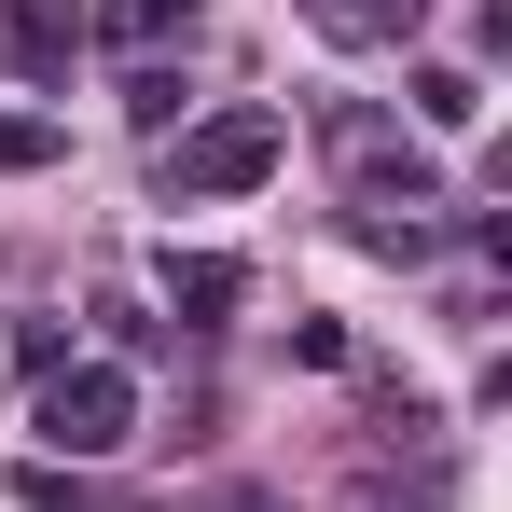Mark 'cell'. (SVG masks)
I'll return each instance as SVG.
<instances>
[{
	"instance_id": "4",
	"label": "cell",
	"mask_w": 512,
	"mask_h": 512,
	"mask_svg": "<svg viewBox=\"0 0 512 512\" xmlns=\"http://www.w3.org/2000/svg\"><path fill=\"white\" fill-rule=\"evenodd\" d=\"M236 305H250V263H222V250H180L167 263V319L180 333H222Z\"/></svg>"
},
{
	"instance_id": "8",
	"label": "cell",
	"mask_w": 512,
	"mask_h": 512,
	"mask_svg": "<svg viewBox=\"0 0 512 512\" xmlns=\"http://www.w3.org/2000/svg\"><path fill=\"white\" fill-rule=\"evenodd\" d=\"M56 153H70L56 111H0V180H14V167H56Z\"/></svg>"
},
{
	"instance_id": "1",
	"label": "cell",
	"mask_w": 512,
	"mask_h": 512,
	"mask_svg": "<svg viewBox=\"0 0 512 512\" xmlns=\"http://www.w3.org/2000/svg\"><path fill=\"white\" fill-rule=\"evenodd\" d=\"M28 429H42V457H70V471H84V457H125V443H139V388H125L111 360H56L42 402H28Z\"/></svg>"
},
{
	"instance_id": "9",
	"label": "cell",
	"mask_w": 512,
	"mask_h": 512,
	"mask_svg": "<svg viewBox=\"0 0 512 512\" xmlns=\"http://www.w3.org/2000/svg\"><path fill=\"white\" fill-rule=\"evenodd\" d=\"M14 499H28V512H84L97 485H84V471H70V457H28V471H14Z\"/></svg>"
},
{
	"instance_id": "3",
	"label": "cell",
	"mask_w": 512,
	"mask_h": 512,
	"mask_svg": "<svg viewBox=\"0 0 512 512\" xmlns=\"http://www.w3.org/2000/svg\"><path fill=\"white\" fill-rule=\"evenodd\" d=\"M0 56H14L28 84H70V56H84V14H70V0H14V14H0Z\"/></svg>"
},
{
	"instance_id": "6",
	"label": "cell",
	"mask_w": 512,
	"mask_h": 512,
	"mask_svg": "<svg viewBox=\"0 0 512 512\" xmlns=\"http://www.w3.org/2000/svg\"><path fill=\"white\" fill-rule=\"evenodd\" d=\"M97 42H111V56H139V70H153V56H167V42H194V0H97Z\"/></svg>"
},
{
	"instance_id": "5",
	"label": "cell",
	"mask_w": 512,
	"mask_h": 512,
	"mask_svg": "<svg viewBox=\"0 0 512 512\" xmlns=\"http://www.w3.org/2000/svg\"><path fill=\"white\" fill-rule=\"evenodd\" d=\"M305 28H319V42H346V56H374V42H416L429 0H305Z\"/></svg>"
},
{
	"instance_id": "10",
	"label": "cell",
	"mask_w": 512,
	"mask_h": 512,
	"mask_svg": "<svg viewBox=\"0 0 512 512\" xmlns=\"http://www.w3.org/2000/svg\"><path fill=\"white\" fill-rule=\"evenodd\" d=\"M291 360L305 374H346V319H291Z\"/></svg>"
},
{
	"instance_id": "2",
	"label": "cell",
	"mask_w": 512,
	"mask_h": 512,
	"mask_svg": "<svg viewBox=\"0 0 512 512\" xmlns=\"http://www.w3.org/2000/svg\"><path fill=\"white\" fill-rule=\"evenodd\" d=\"M277 153H291V111H277V97H236V111H208L167 153V194H194V208H208V194H250V180H277Z\"/></svg>"
},
{
	"instance_id": "7",
	"label": "cell",
	"mask_w": 512,
	"mask_h": 512,
	"mask_svg": "<svg viewBox=\"0 0 512 512\" xmlns=\"http://www.w3.org/2000/svg\"><path fill=\"white\" fill-rule=\"evenodd\" d=\"M416 125H485V70H416Z\"/></svg>"
}]
</instances>
